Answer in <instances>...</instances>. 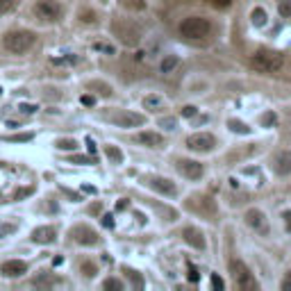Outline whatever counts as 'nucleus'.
<instances>
[{
  "instance_id": "nucleus-1",
  "label": "nucleus",
  "mask_w": 291,
  "mask_h": 291,
  "mask_svg": "<svg viewBox=\"0 0 291 291\" xmlns=\"http://www.w3.org/2000/svg\"><path fill=\"white\" fill-rule=\"evenodd\" d=\"M137 184L146 191H150L152 196H160V198L173 200L176 203L178 198H182V187H180L178 178H171L166 173L160 171H144L137 178Z\"/></svg>"
},
{
  "instance_id": "nucleus-2",
  "label": "nucleus",
  "mask_w": 291,
  "mask_h": 291,
  "mask_svg": "<svg viewBox=\"0 0 291 291\" xmlns=\"http://www.w3.org/2000/svg\"><path fill=\"white\" fill-rule=\"evenodd\" d=\"M100 121L116 130H139L148 125V114L130 107H105L100 112Z\"/></svg>"
},
{
  "instance_id": "nucleus-3",
  "label": "nucleus",
  "mask_w": 291,
  "mask_h": 291,
  "mask_svg": "<svg viewBox=\"0 0 291 291\" xmlns=\"http://www.w3.org/2000/svg\"><path fill=\"white\" fill-rule=\"evenodd\" d=\"M171 168L176 171V176L180 180H184V182H189V184H200L205 180V176H207L205 164L200 162V157H193L191 152H189V155L171 157Z\"/></svg>"
},
{
  "instance_id": "nucleus-4",
  "label": "nucleus",
  "mask_w": 291,
  "mask_h": 291,
  "mask_svg": "<svg viewBox=\"0 0 291 291\" xmlns=\"http://www.w3.org/2000/svg\"><path fill=\"white\" fill-rule=\"evenodd\" d=\"M141 205L150 211L152 219H157L162 225H178L180 219H182V211L176 207L173 200H166V198H160V196H146L141 200Z\"/></svg>"
},
{
  "instance_id": "nucleus-5",
  "label": "nucleus",
  "mask_w": 291,
  "mask_h": 291,
  "mask_svg": "<svg viewBox=\"0 0 291 291\" xmlns=\"http://www.w3.org/2000/svg\"><path fill=\"white\" fill-rule=\"evenodd\" d=\"M221 146V139L209 130H193L184 137V148L196 157L214 155Z\"/></svg>"
},
{
  "instance_id": "nucleus-6",
  "label": "nucleus",
  "mask_w": 291,
  "mask_h": 291,
  "mask_svg": "<svg viewBox=\"0 0 291 291\" xmlns=\"http://www.w3.org/2000/svg\"><path fill=\"white\" fill-rule=\"evenodd\" d=\"M178 239L187 248H191L193 253H207L209 250V239L205 235V230L196 223H184L178 225Z\"/></svg>"
},
{
  "instance_id": "nucleus-7",
  "label": "nucleus",
  "mask_w": 291,
  "mask_h": 291,
  "mask_svg": "<svg viewBox=\"0 0 291 291\" xmlns=\"http://www.w3.org/2000/svg\"><path fill=\"white\" fill-rule=\"evenodd\" d=\"M132 141H134L139 148H144V150H150V152H160L166 148L168 144V137L166 132L162 130H152V128H139L137 130V134L132 137Z\"/></svg>"
},
{
  "instance_id": "nucleus-8",
  "label": "nucleus",
  "mask_w": 291,
  "mask_h": 291,
  "mask_svg": "<svg viewBox=\"0 0 291 291\" xmlns=\"http://www.w3.org/2000/svg\"><path fill=\"white\" fill-rule=\"evenodd\" d=\"M36 44V34L32 30H12L3 36V46L5 50L14 52V55H23Z\"/></svg>"
},
{
  "instance_id": "nucleus-9",
  "label": "nucleus",
  "mask_w": 291,
  "mask_h": 291,
  "mask_svg": "<svg viewBox=\"0 0 291 291\" xmlns=\"http://www.w3.org/2000/svg\"><path fill=\"white\" fill-rule=\"evenodd\" d=\"M178 32L189 41L205 39L211 32V21L207 16H187L178 25Z\"/></svg>"
},
{
  "instance_id": "nucleus-10",
  "label": "nucleus",
  "mask_w": 291,
  "mask_h": 291,
  "mask_svg": "<svg viewBox=\"0 0 291 291\" xmlns=\"http://www.w3.org/2000/svg\"><path fill=\"white\" fill-rule=\"evenodd\" d=\"M68 237L73 239V243H77V246H82V248H96L103 243L100 232L89 223H75L71 227V232H68Z\"/></svg>"
},
{
  "instance_id": "nucleus-11",
  "label": "nucleus",
  "mask_w": 291,
  "mask_h": 291,
  "mask_svg": "<svg viewBox=\"0 0 291 291\" xmlns=\"http://www.w3.org/2000/svg\"><path fill=\"white\" fill-rule=\"evenodd\" d=\"M182 91L187 93L191 100H198V98H205L207 93L211 91V80L205 73H191V75L184 80L182 84Z\"/></svg>"
},
{
  "instance_id": "nucleus-12",
  "label": "nucleus",
  "mask_w": 291,
  "mask_h": 291,
  "mask_svg": "<svg viewBox=\"0 0 291 291\" xmlns=\"http://www.w3.org/2000/svg\"><path fill=\"white\" fill-rule=\"evenodd\" d=\"M34 14L44 23H60L62 16H64V7L57 0H36Z\"/></svg>"
},
{
  "instance_id": "nucleus-13",
  "label": "nucleus",
  "mask_w": 291,
  "mask_h": 291,
  "mask_svg": "<svg viewBox=\"0 0 291 291\" xmlns=\"http://www.w3.org/2000/svg\"><path fill=\"white\" fill-rule=\"evenodd\" d=\"M243 223L250 227L255 235H262V237H266L268 230H271V221H268L266 211L262 207H248L246 214H243Z\"/></svg>"
},
{
  "instance_id": "nucleus-14",
  "label": "nucleus",
  "mask_w": 291,
  "mask_h": 291,
  "mask_svg": "<svg viewBox=\"0 0 291 291\" xmlns=\"http://www.w3.org/2000/svg\"><path fill=\"white\" fill-rule=\"evenodd\" d=\"M253 66L259 68L264 73H271V71H278L282 66V55L278 50H271V48H262L253 55Z\"/></svg>"
},
{
  "instance_id": "nucleus-15",
  "label": "nucleus",
  "mask_w": 291,
  "mask_h": 291,
  "mask_svg": "<svg viewBox=\"0 0 291 291\" xmlns=\"http://www.w3.org/2000/svg\"><path fill=\"white\" fill-rule=\"evenodd\" d=\"M268 171L275 178H289L291 176V150H275L268 157Z\"/></svg>"
},
{
  "instance_id": "nucleus-16",
  "label": "nucleus",
  "mask_w": 291,
  "mask_h": 291,
  "mask_svg": "<svg viewBox=\"0 0 291 291\" xmlns=\"http://www.w3.org/2000/svg\"><path fill=\"white\" fill-rule=\"evenodd\" d=\"M232 278H235L237 287H241V289H253V287H257L255 273H253L250 268H248L246 264L241 262V259L232 262Z\"/></svg>"
},
{
  "instance_id": "nucleus-17",
  "label": "nucleus",
  "mask_w": 291,
  "mask_h": 291,
  "mask_svg": "<svg viewBox=\"0 0 291 291\" xmlns=\"http://www.w3.org/2000/svg\"><path fill=\"white\" fill-rule=\"evenodd\" d=\"M223 128L235 137H253L257 130L255 123H248V121H243L241 116H227L223 121Z\"/></svg>"
},
{
  "instance_id": "nucleus-18",
  "label": "nucleus",
  "mask_w": 291,
  "mask_h": 291,
  "mask_svg": "<svg viewBox=\"0 0 291 291\" xmlns=\"http://www.w3.org/2000/svg\"><path fill=\"white\" fill-rule=\"evenodd\" d=\"M121 275L128 282L130 289H146V273L137 266H130V264H123L121 266Z\"/></svg>"
},
{
  "instance_id": "nucleus-19",
  "label": "nucleus",
  "mask_w": 291,
  "mask_h": 291,
  "mask_svg": "<svg viewBox=\"0 0 291 291\" xmlns=\"http://www.w3.org/2000/svg\"><path fill=\"white\" fill-rule=\"evenodd\" d=\"M84 87H87L89 91H93L96 96H100V98H114V96H116L114 84H112V82H107V80H100V77L87 80V84H84Z\"/></svg>"
},
{
  "instance_id": "nucleus-20",
  "label": "nucleus",
  "mask_w": 291,
  "mask_h": 291,
  "mask_svg": "<svg viewBox=\"0 0 291 291\" xmlns=\"http://www.w3.org/2000/svg\"><path fill=\"white\" fill-rule=\"evenodd\" d=\"M103 152H105V160L112 164V166L119 168V166H123L125 164V150L119 144H114V141L103 144Z\"/></svg>"
},
{
  "instance_id": "nucleus-21",
  "label": "nucleus",
  "mask_w": 291,
  "mask_h": 291,
  "mask_svg": "<svg viewBox=\"0 0 291 291\" xmlns=\"http://www.w3.org/2000/svg\"><path fill=\"white\" fill-rule=\"evenodd\" d=\"M32 241L39 246H50L57 241V227L55 225H41L32 232Z\"/></svg>"
},
{
  "instance_id": "nucleus-22",
  "label": "nucleus",
  "mask_w": 291,
  "mask_h": 291,
  "mask_svg": "<svg viewBox=\"0 0 291 291\" xmlns=\"http://www.w3.org/2000/svg\"><path fill=\"white\" fill-rule=\"evenodd\" d=\"M0 273L5 278H21V275L28 273V262H23V259H9V262L3 264Z\"/></svg>"
},
{
  "instance_id": "nucleus-23",
  "label": "nucleus",
  "mask_w": 291,
  "mask_h": 291,
  "mask_svg": "<svg viewBox=\"0 0 291 291\" xmlns=\"http://www.w3.org/2000/svg\"><path fill=\"white\" fill-rule=\"evenodd\" d=\"M278 121H280L278 112H273V109H262V112L257 114V119H255V128H259V130H273L275 125H278Z\"/></svg>"
},
{
  "instance_id": "nucleus-24",
  "label": "nucleus",
  "mask_w": 291,
  "mask_h": 291,
  "mask_svg": "<svg viewBox=\"0 0 291 291\" xmlns=\"http://www.w3.org/2000/svg\"><path fill=\"white\" fill-rule=\"evenodd\" d=\"M166 109V100H164L160 93H148L144 98V112H164Z\"/></svg>"
},
{
  "instance_id": "nucleus-25",
  "label": "nucleus",
  "mask_w": 291,
  "mask_h": 291,
  "mask_svg": "<svg viewBox=\"0 0 291 291\" xmlns=\"http://www.w3.org/2000/svg\"><path fill=\"white\" fill-rule=\"evenodd\" d=\"M248 18H250V25H255V28H266L271 16H268V12L262 5H255V7L250 9V14H248Z\"/></svg>"
},
{
  "instance_id": "nucleus-26",
  "label": "nucleus",
  "mask_w": 291,
  "mask_h": 291,
  "mask_svg": "<svg viewBox=\"0 0 291 291\" xmlns=\"http://www.w3.org/2000/svg\"><path fill=\"white\" fill-rule=\"evenodd\" d=\"M77 268H80V275H84V278H89V280H93L100 273L98 262H96V259H91V257H84Z\"/></svg>"
},
{
  "instance_id": "nucleus-27",
  "label": "nucleus",
  "mask_w": 291,
  "mask_h": 291,
  "mask_svg": "<svg viewBox=\"0 0 291 291\" xmlns=\"http://www.w3.org/2000/svg\"><path fill=\"white\" fill-rule=\"evenodd\" d=\"M100 287H103L105 291L107 289H116V291H123L125 287H128V282H125L123 278H119V275H107V278L100 282Z\"/></svg>"
},
{
  "instance_id": "nucleus-28",
  "label": "nucleus",
  "mask_w": 291,
  "mask_h": 291,
  "mask_svg": "<svg viewBox=\"0 0 291 291\" xmlns=\"http://www.w3.org/2000/svg\"><path fill=\"white\" fill-rule=\"evenodd\" d=\"M178 64H180V57L178 55H164L162 57V62H160V71L162 73H173L178 68Z\"/></svg>"
},
{
  "instance_id": "nucleus-29",
  "label": "nucleus",
  "mask_w": 291,
  "mask_h": 291,
  "mask_svg": "<svg viewBox=\"0 0 291 291\" xmlns=\"http://www.w3.org/2000/svg\"><path fill=\"white\" fill-rule=\"evenodd\" d=\"M55 148L57 150H77V148H80V141L71 139V137H62V139L55 141Z\"/></svg>"
},
{
  "instance_id": "nucleus-30",
  "label": "nucleus",
  "mask_w": 291,
  "mask_h": 291,
  "mask_svg": "<svg viewBox=\"0 0 291 291\" xmlns=\"http://www.w3.org/2000/svg\"><path fill=\"white\" fill-rule=\"evenodd\" d=\"M280 223H282V230H284V235H291V207L287 209H282L280 211Z\"/></svg>"
},
{
  "instance_id": "nucleus-31",
  "label": "nucleus",
  "mask_w": 291,
  "mask_h": 291,
  "mask_svg": "<svg viewBox=\"0 0 291 291\" xmlns=\"http://www.w3.org/2000/svg\"><path fill=\"white\" fill-rule=\"evenodd\" d=\"M180 128V119L178 116H173V119H162V132H176Z\"/></svg>"
},
{
  "instance_id": "nucleus-32",
  "label": "nucleus",
  "mask_w": 291,
  "mask_h": 291,
  "mask_svg": "<svg viewBox=\"0 0 291 291\" xmlns=\"http://www.w3.org/2000/svg\"><path fill=\"white\" fill-rule=\"evenodd\" d=\"M278 16L291 18V0H278Z\"/></svg>"
},
{
  "instance_id": "nucleus-33",
  "label": "nucleus",
  "mask_w": 291,
  "mask_h": 291,
  "mask_svg": "<svg viewBox=\"0 0 291 291\" xmlns=\"http://www.w3.org/2000/svg\"><path fill=\"white\" fill-rule=\"evenodd\" d=\"M198 114H200V109L196 107V105H184L182 109H180V116H182V119H198Z\"/></svg>"
},
{
  "instance_id": "nucleus-34",
  "label": "nucleus",
  "mask_w": 291,
  "mask_h": 291,
  "mask_svg": "<svg viewBox=\"0 0 291 291\" xmlns=\"http://www.w3.org/2000/svg\"><path fill=\"white\" fill-rule=\"evenodd\" d=\"M211 289H227V282L221 280L216 273H211Z\"/></svg>"
},
{
  "instance_id": "nucleus-35",
  "label": "nucleus",
  "mask_w": 291,
  "mask_h": 291,
  "mask_svg": "<svg viewBox=\"0 0 291 291\" xmlns=\"http://www.w3.org/2000/svg\"><path fill=\"white\" fill-rule=\"evenodd\" d=\"M68 162H71V164H82V166H87V164H93L91 157H80V155L68 157Z\"/></svg>"
},
{
  "instance_id": "nucleus-36",
  "label": "nucleus",
  "mask_w": 291,
  "mask_h": 291,
  "mask_svg": "<svg viewBox=\"0 0 291 291\" xmlns=\"http://www.w3.org/2000/svg\"><path fill=\"white\" fill-rule=\"evenodd\" d=\"M14 3H16V0H0V16H3V14H7L9 9L14 7Z\"/></svg>"
},
{
  "instance_id": "nucleus-37",
  "label": "nucleus",
  "mask_w": 291,
  "mask_h": 291,
  "mask_svg": "<svg viewBox=\"0 0 291 291\" xmlns=\"http://www.w3.org/2000/svg\"><path fill=\"white\" fill-rule=\"evenodd\" d=\"M30 139H32V134H30V132H28V134H14V137H9V141H18V144H21V141H30Z\"/></svg>"
},
{
  "instance_id": "nucleus-38",
  "label": "nucleus",
  "mask_w": 291,
  "mask_h": 291,
  "mask_svg": "<svg viewBox=\"0 0 291 291\" xmlns=\"http://www.w3.org/2000/svg\"><path fill=\"white\" fill-rule=\"evenodd\" d=\"M211 5L219 7V9H225V7H230V5H232V0H211Z\"/></svg>"
},
{
  "instance_id": "nucleus-39",
  "label": "nucleus",
  "mask_w": 291,
  "mask_h": 291,
  "mask_svg": "<svg viewBox=\"0 0 291 291\" xmlns=\"http://www.w3.org/2000/svg\"><path fill=\"white\" fill-rule=\"evenodd\" d=\"M280 289H284V291H287V289H291V271L287 273V278H284L282 282H280Z\"/></svg>"
},
{
  "instance_id": "nucleus-40",
  "label": "nucleus",
  "mask_w": 291,
  "mask_h": 291,
  "mask_svg": "<svg viewBox=\"0 0 291 291\" xmlns=\"http://www.w3.org/2000/svg\"><path fill=\"white\" fill-rule=\"evenodd\" d=\"M21 112H25V114H34V112H36V107H34V105H21Z\"/></svg>"
},
{
  "instance_id": "nucleus-41",
  "label": "nucleus",
  "mask_w": 291,
  "mask_h": 291,
  "mask_svg": "<svg viewBox=\"0 0 291 291\" xmlns=\"http://www.w3.org/2000/svg\"><path fill=\"white\" fill-rule=\"evenodd\" d=\"M82 103L84 105H93V96H82Z\"/></svg>"
},
{
  "instance_id": "nucleus-42",
  "label": "nucleus",
  "mask_w": 291,
  "mask_h": 291,
  "mask_svg": "<svg viewBox=\"0 0 291 291\" xmlns=\"http://www.w3.org/2000/svg\"><path fill=\"white\" fill-rule=\"evenodd\" d=\"M0 93H3V91H0Z\"/></svg>"
}]
</instances>
